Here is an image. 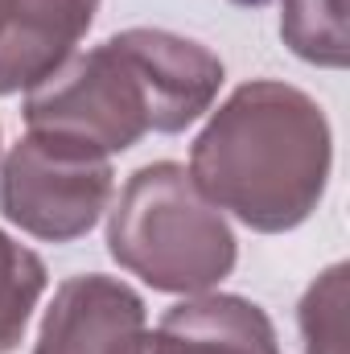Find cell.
Listing matches in <instances>:
<instances>
[{
	"label": "cell",
	"instance_id": "obj_1",
	"mask_svg": "<svg viewBox=\"0 0 350 354\" xmlns=\"http://www.w3.org/2000/svg\"><path fill=\"white\" fill-rule=\"evenodd\" d=\"M223 62L206 46L165 29H124L71 54L25 99L29 132L111 157L149 132H181L210 111Z\"/></svg>",
	"mask_w": 350,
	"mask_h": 354
},
{
	"label": "cell",
	"instance_id": "obj_2",
	"mask_svg": "<svg viewBox=\"0 0 350 354\" xmlns=\"http://www.w3.org/2000/svg\"><path fill=\"white\" fill-rule=\"evenodd\" d=\"M330 165L334 136L322 103L276 79L235 87L190 149L198 189L260 235L301 227L330 185Z\"/></svg>",
	"mask_w": 350,
	"mask_h": 354
},
{
	"label": "cell",
	"instance_id": "obj_3",
	"mask_svg": "<svg viewBox=\"0 0 350 354\" xmlns=\"http://www.w3.org/2000/svg\"><path fill=\"white\" fill-rule=\"evenodd\" d=\"M111 260L157 292H210L235 268V231L185 165L153 161L124 181L107 214Z\"/></svg>",
	"mask_w": 350,
	"mask_h": 354
},
{
	"label": "cell",
	"instance_id": "obj_4",
	"mask_svg": "<svg viewBox=\"0 0 350 354\" xmlns=\"http://www.w3.org/2000/svg\"><path fill=\"white\" fill-rule=\"evenodd\" d=\"M116 189L107 157H91L42 132H25L0 165V210L12 227L46 243L83 239Z\"/></svg>",
	"mask_w": 350,
	"mask_h": 354
},
{
	"label": "cell",
	"instance_id": "obj_5",
	"mask_svg": "<svg viewBox=\"0 0 350 354\" xmlns=\"http://www.w3.org/2000/svg\"><path fill=\"white\" fill-rule=\"evenodd\" d=\"M145 301L116 276L87 272L54 288L33 354H145Z\"/></svg>",
	"mask_w": 350,
	"mask_h": 354
},
{
	"label": "cell",
	"instance_id": "obj_6",
	"mask_svg": "<svg viewBox=\"0 0 350 354\" xmlns=\"http://www.w3.org/2000/svg\"><path fill=\"white\" fill-rule=\"evenodd\" d=\"M99 0H0V95L42 87L87 37Z\"/></svg>",
	"mask_w": 350,
	"mask_h": 354
},
{
	"label": "cell",
	"instance_id": "obj_7",
	"mask_svg": "<svg viewBox=\"0 0 350 354\" xmlns=\"http://www.w3.org/2000/svg\"><path fill=\"white\" fill-rule=\"evenodd\" d=\"M145 354H280V342L272 317L248 297L194 292L165 309Z\"/></svg>",
	"mask_w": 350,
	"mask_h": 354
},
{
	"label": "cell",
	"instance_id": "obj_8",
	"mask_svg": "<svg viewBox=\"0 0 350 354\" xmlns=\"http://www.w3.org/2000/svg\"><path fill=\"white\" fill-rule=\"evenodd\" d=\"M280 37L297 58L342 71L350 62L347 0H280Z\"/></svg>",
	"mask_w": 350,
	"mask_h": 354
},
{
	"label": "cell",
	"instance_id": "obj_9",
	"mask_svg": "<svg viewBox=\"0 0 350 354\" xmlns=\"http://www.w3.org/2000/svg\"><path fill=\"white\" fill-rule=\"evenodd\" d=\"M42 292H46L42 256L0 231V354L21 346Z\"/></svg>",
	"mask_w": 350,
	"mask_h": 354
},
{
	"label": "cell",
	"instance_id": "obj_10",
	"mask_svg": "<svg viewBox=\"0 0 350 354\" xmlns=\"http://www.w3.org/2000/svg\"><path fill=\"white\" fill-rule=\"evenodd\" d=\"M347 264L326 268L301 301L305 354H347Z\"/></svg>",
	"mask_w": 350,
	"mask_h": 354
}]
</instances>
